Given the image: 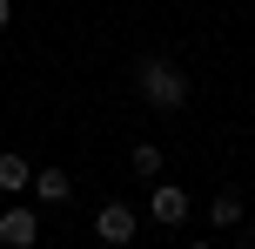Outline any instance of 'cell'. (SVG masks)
I'll return each mask as SVG.
<instances>
[{
    "mask_svg": "<svg viewBox=\"0 0 255 249\" xmlns=\"http://www.w3.org/2000/svg\"><path fill=\"white\" fill-rule=\"evenodd\" d=\"M134 74H141V101H148V108H161V115L188 108V74H181L175 61H154V54H148Z\"/></svg>",
    "mask_w": 255,
    "mask_h": 249,
    "instance_id": "6da1fadb",
    "label": "cell"
},
{
    "mask_svg": "<svg viewBox=\"0 0 255 249\" xmlns=\"http://www.w3.org/2000/svg\"><path fill=\"white\" fill-rule=\"evenodd\" d=\"M188 209H195V202H188V189L161 182V175H154V182H148V216H154V223H161V229H181V223H188Z\"/></svg>",
    "mask_w": 255,
    "mask_h": 249,
    "instance_id": "7a4b0ae2",
    "label": "cell"
},
{
    "mask_svg": "<svg viewBox=\"0 0 255 249\" xmlns=\"http://www.w3.org/2000/svg\"><path fill=\"white\" fill-rule=\"evenodd\" d=\"M0 243H7V249H34V243H40L34 202H7V209H0Z\"/></svg>",
    "mask_w": 255,
    "mask_h": 249,
    "instance_id": "3957f363",
    "label": "cell"
},
{
    "mask_svg": "<svg viewBox=\"0 0 255 249\" xmlns=\"http://www.w3.org/2000/svg\"><path fill=\"white\" fill-rule=\"evenodd\" d=\"M134 229H141V216L134 209H128V202H101V209H94V236H101V243H134Z\"/></svg>",
    "mask_w": 255,
    "mask_h": 249,
    "instance_id": "277c9868",
    "label": "cell"
},
{
    "mask_svg": "<svg viewBox=\"0 0 255 249\" xmlns=\"http://www.w3.org/2000/svg\"><path fill=\"white\" fill-rule=\"evenodd\" d=\"M27 182H34V162L0 148V196H27Z\"/></svg>",
    "mask_w": 255,
    "mask_h": 249,
    "instance_id": "5b68a950",
    "label": "cell"
},
{
    "mask_svg": "<svg viewBox=\"0 0 255 249\" xmlns=\"http://www.w3.org/2000/svg\"><path fill=\"white\" fill-rule=\"evenodd\" d=\"M67 189H74V182H67V169H34L27 196H34V202H67Z\"/></svg>",
    "mask_w": 255,
    "mask_h": 249,
    "instance_id": "8992f818",
    "label": "cell"
},
{
    "mask_svg": "<svg viewBox=\"0 0 255 249\" xmlns=\"http://www.w3.org/2000/svg\"><path fill=\"white\" fill-rule=\"evenodd\" d=\"M128 169H134L141 182H154V175H161V148H154V142H134V148H128Z\"/></svg>",
    "mask_w": 255,
    "mask_h": 249,
    "instance_id": "52a82bcc",
    "label": "cell"
},
{
    "mask_svg": "<svg viewBox=\"0 0 255 249\" xmlns=\"http://www.w3.org/2000/svg\"><path fill=\"white\" fill-rule=\"evenodd\" d=\"M208 216H215V229H235V223H242V196H235V189H222V196L208 202Z\"/></svg>",
    "mask_w": 255,
    "mask_h": 249,
    "instance_id": "ba28073f",
    "label": "cell"
},
{
    "mask_svg": "<svg viewBox=\"0 0 255 249\" xmlns=\"http://www.w3.org/2000/svg\"><path fill=\"white\" fill-rule=\"evenodd\" d=\"M7 20H13V0H0V27H7Z\"/></svg>",
    "mask_w": 255,
    "mask_h": 249,
    "instance_id": "9c48e42d",
    "label": "cell"
}]
</instances>
